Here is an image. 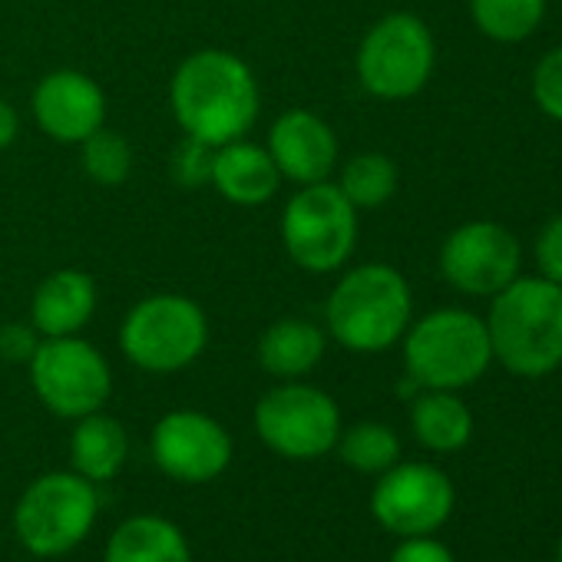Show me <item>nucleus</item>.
Returning a JSON list of instances; mask_svg holds the SVG:
<instances>
[{"label": "nucleus", "instance_id": "obj_1", "mask_svg": "<svg viewBox=\"0 0 562 562\" xmlns=\"http://www.w3.org/2000/svg\"><path fill=\"white\" fill-rule=\"evenodd\" d=\"M169 103L186 136L209 146H225L245 139L258 123L261 90L241 57L209 47L189 54L176 67Z\"/></svg>", "mask_w": 562, "mask_h": 562}, {"label": "nucleus", "instance_id": "obj_2", "mask_svg": "<svg viewBox=\"0 0 562 562\" xmlns=\"http://www.w3.org/2000/svg\"><path fill=\"white\" fill-rule=\"evenodd\" d=\"M493 361L516 378H546L562 368V289L532 274L513 278L486 315Z\"/></svg>", "mask_w": 562, "mask_h": 562}, {"label": "nucleus", "instance_id": "obj_3", "mask_svg": "<svg viewBox=\"0 0 562 562\" xmlns=\"http://www.w3.org/2000/svg\"><path fill=\"white\" fill-rule=\"evenodd\" d=\"M414 322L407 278L384 261H368L338 278L325 305V328L351 355L394 348Z\"/></svg>", "mask_w": 562, "mask_h": 562}, {"label": "nucleus", "instance_id": "obj_4", "mask_svg": "<svg viewBox=\"0 0 562 562\" xmlns=\"http://www.w3.org/2000/svg\"><path fill=\"white\" fill-rule=\"evenodd\" d=\"M401 341L407 378L420 391L470 387L493 364L486 322L463 308H440L411 322Z\"/></svg>", "mask_w": 562, "mask_h": 562}, {"label": "nucleus", "instance_id": "obj_5", "mask_svg": "<svg viewBox=\"0 0 562 562\" xmlns=\"http://www.w3.org/2000/svg\"><path fill=\"white\" fill-rule=\"evenodd\" d=\"M100 519L97 483L77 470H54L37 476L14 506V536L37 559H60L74 552Z\"/></svg>", "mask_w": 562, "mask_h": 562}, {"label": "nucleus", "instance_id": "obj_6", "mask_svg": "<svg viewBox=\"0 0 562 562\" xmlns=\"http://www.w3.org/2000/svg\"><path fill=\"white\" fill-rule=\"evenodd\" d=\"M209 348L205 312L176 292L136 302L120 325L123 358L146 374H176L202 358Z\"/></svg>", "mask_w": 562, "mask_h": 562}, {"label": "nucleus", "instance_id": "obj_7", "mask_svg": "<svg viewBox=\"0 0 562 562\" xmlns=\"http://www.w3.org/2000/svg\"><path fill=\"white\" fill-rule=\"evenodd\" d=\"M281 245L308 274L338 271L358 245V209L328 179L302 186L281 212Z\"/></svg>", "mask_w": 562, "mask_h": 562}, {"label": "nucleus", "instance_id": "obj_8", "mask_svg": "<svg viewBox=\"0 0 562 562\" xmlns=\"http://www.w3.org/2000/svg\"><path fill=\"white\" fill-rule=\"evenodd\" d=\"M258 440L285 460H318L338 447L345 430L335 397L305 381H281L255 404Z\"/></svg>", "mask_w": 562, "mask_h": 562}, {"label": "nucleus", "instance_id": "obj_9", "mask_svg": "<svg viewBox=\"0 0 562 562\" xmlns=\"http://www.w3.org/2000/svg\"><path fill=\"white\" fill-rule=\"evenodd\" d=\"M437 64V44L430 27L414 14L381 18L358 47V80L361 87L387 103L417 97Z\"/></svg>", "mask_w": 562, "mask_h": 562}, {"label": "nucleus", "instance_id": "obj_10", "mask_svg": "<svg viewBox=\"0 0 562 562\" xmlns=\"http://www.w3.org/2000/svg\"><path fill=\"white\" fill-rule=\"evenodd\" d=\"M27 368L41 404L64 420H80L103 411L113 394L110 361L80 335L44 338Z\"/></svg>", "mask_w": 562, "mask_h": 562}, {"label": "nucleus", "instance_id": "obj_11", "mask_svg": "<svg viewBox=\"0 0 562 562\" xmlns=\"http://www.w3.org/2000/svg\"><path fill=\"white\" fill-rule=\"evenodd\" d=\"M457 493L450 476L434 463H394L378 476L371 493L374 519L394 532L407 536H434L453 513Z\"/></svg>", "mask_w": 562, "mask_h": 562}, {"label": "nucleus", "instance_id": "obj_12", "mask_svg": "<svg viewBox=\"0 0 562 562\" xmlns=\"http://www.w3.org/2000/svg\"><path fill=\"white\" fill-rule=\"evenodd\" d=\"M519 241L499 222H467L440 245V274L447 285L473 299H493L513 278H519Z\"/></svg>", "mask_w": 562, "mask_h": 562}, {"label": "nucleus", "instance_id": "obj_13", "mask_svg": "<svg viewBox=\"0 0 562 562\" xmlns=\"http://www.w3.org/2000/svg\"><path fill=\"white\" fill-rule=\"evenodd\" d=\"M153 463L176 483H212L235 457L232 434L202 411H169L149 434Z\"/></svg>", "mask_w": 562, "mask_h": 562}, {"label": "nucleus", "instance_id": "obj_14", "mask_svg": "<svg viewBox=\"0 0 562 562\" xmlns=\"http://www.w3.org/2000/svg\"><path fill=\"white\" fill-rule=\"evenodd\" d=\"M37 126L60 146H80L106 126V93L80 70L47 74L31 100Z\"/></svg>", "mask_w": 562, "mask_h": 562}, {"label": "nucleus", "instance_id": "obj_15", "mask_svg": "<svg viewBox=\"0 0 562 562\" xmlns=\"http://www.w3.org/2000/svg\"><path fill=\"white\" fill-rule=\"evenodd\" d=\"M268 156L281 179L312 186L325 182L338 166V136L312 110H285L268 130Z\"/></svg>", "mask_w": 562, "mask_h": 562}, {"label": "nucleus", "instance_id": "obj_16", "mask_svg": "<svg viewBox=\"0 0 562 562\" xmlns=\"http://www.w3.org/2000/svg\"><path fill=\"white\" fill-rule=\"evenodd\" d=\"M97 315V281L80 268L50 271L34 299H31V325L41 338H70L80 335Z\"/></svg>", "mask_w": 562, "mask_h": 562}, {"label": "nucleus", "instance_id": "obj_17", "mask_svg": "<svg viewBox=\"0 0 562 562\" xmlns=\"http://www.w3.org/2000/svg\"><path fill=\"white\" fill-rule=\"evenodd\" d=\"M225 202L255 209L265 205L278 186L281 172L271 162L268 149L248 139H235L225 146H215V162H212V182H209Z\"/></svg>", "mask_w": 562, "mask_h": 562}, {"label": "nucleus", "instance_id": "obj_18", "mask_svg": "<svg viewBox=\"0 0 562 562\" xmlns=\"http://www.w3.org/2000/svg\"><path fill=\"white\" fill-rule=\"evenodd\" d=\"M328 351V331L308 318H281L268 325L255 345L258 368L274 381H302Z\"/></svg>", "mask_w": 562, "mask_h": 562}, {"label": "nucleus", "instance_id": "obj_19", "mask_svg": "<svg viewBox=\"0 0 562 562\" xmlns=\"http://www.w3.org/2000/svg\"><path fill=\"white\" fill-rule=\"evenodd\" d=\"M103 562H192V549L172 519L159 513H139L110 532Z\"/></svg>", "mask_w": 562, "mask_h": 562}, {"label": "nucleus", "instance_id": "obj_20", "mask_svg": "<svg viewBox=\"0 0 562 562\" xmlns=\"http://www.w3.org/2000/svg\"><path fill=\"white\" fill-rule=\"evenodd\" d=\"M126 460H130V434L116 417L97 411L74 420L70 470H77L90 483H106L123 473Z\"/></svg>", "mask_w": 562, "mask_h": 562}, {"label": "nucleus", "instance_id": "obj_21", "mask_svg": "<svg viewBox=\"0 0 562 562\" xmlns=\"http://www.w3.org/2000/svg\"><path fill=\"white\" fill-rule=\"evenodd\" d=\"M411 430L434 453H457L473 437V414L457 391H420L411 404Z\"/></svg>", "mask_w": 562, "mask_h": 562}, {"label": "nucleus", "instance_id": "obj_22", "mask_svg": "<svg viewBox=\"0 0 562 562\" xmlns=\"http://www.w3.org/2000/svg\"><path fill=\"white\" fill-rule=\"evenodd\" d=\"M401 186L397 162L384 153H358L345 162L338 189L355 209H381Z\"/></svg>", "mask_w": 562, "mask_h": 562}, {"label": "nucleus", "instance_id": "obj_23", "mask_svg": "<svg viewBox=\"0 0 562 562\" xmlns=\"http://www.w3.org/2000/svg\"><path fill=\"white\" fill-rule=\"evenodd\" d=\"M476 31L496 44H519L532 37L546 18V0H470Z\"/></svg>", "mask_w": 562, "mask_h": 562}, {"label": "nucleus", "instance_id": "obj_24", "mask_svg": "<svg viewBox=\"0 0 562 562\" xmlns=\"http://www.w3.org/2000/svg\"><path fill=\"white\" fill-rule=\"evenodd\" d=\"M341 460L368 476H381L384 470H391L401 460V437L394 427L381 424V420H361L348 430H341L338 447Z\"/></svg>", "mask_w": 562, "mask_h": 562}, {"label": "nucleus", "instance_id": "obj_25", "mask_svg": "<svg viewBox=\"0 0 562 562\" xmlns=\"http://www.w3.org/2000/svg\"><path fill=\"white\" fill-rule=\"evenodd\" d=\"M133 146L130 139L120 133V130H97L93 136H87L80 143V166L83 172L97 182V186H106V189H116L123 186L130 176H133Z\"/></svg>", "mask_w": 562, "mask_h": 562}, {"label": "nucleus", "instance_id": "obj_26", "mask_svg": "<svg viewBox=\"0 0 562 562\" xmlns=\"http://www.w3.org/2000/svg\"><path fill=\"white\" fill-rule=\"evenodd\" d=\"M212 162H215V146L182 136V143L172 153L169 169L179 189H205L212 182Z\"/></svg>", "mask_w": 562, "mask_h": 562}, {"label": "nucleus", "instance_id": "obj_27", "mask_svg": "<svg viewBox=\"0 0 562 562\" xmlns=\"http://www.w3.org/2000/svg\"><path fill=\"white\" fill-rule=\"evenodd\" d=\"M532 103L542 116L562 123V47L549 50L532 70Z\"/></svg>", "mask_w": 562, "mask_h": 562}, {"label": "nucleus", "instance_id": "obj_28", "mask_svg": "<svg viewBox=\"0 0 562 562\" xmlns=\"http://www.w3.org/2000/svg\"><path fill=\"white\" fill-rule=\"evenodd\" d=\"M536 268L542 278L555 281V285H562V215L549 218L539 235H536Z\"/></svg>", "mask_w": 562, "mask_h": 562}, {"label": "nucleus", "instance_id": "obj_29", "mask_svg": "<svg viewBox=\"0 0 562 562\" xmlns=\"http://www.w3.org/2000/svg\"><path fill=\"white\" fill-rule=\"evenodd\" d=\"M41 331L27 322H11L0 328V358L11 364H31V358L41 348Z\"/></svg>", "mask_w": 562, "mask_h": 562}, {"label": "nucleus", "instance_id": "obj_30", "mask_svg": "<svg viewBox=\"0 0 562 562\" xmlns=\"http://www.w3.org/2000/svg\"><path fill=\"white\" fill-rule=\"evenodd\" d=\"M387 562H457V559L434 536H407L394 546Z\"/></svg>", "mask_w": 562, "mask_h": 562}, {"label": "nucleus", "instance_id": "obj_31", "mask_svg": "<svg viewBox=\"0 0 562 562\" xmlns=\"http://www.w3.org/2000/svg\"><path fill=\"white\" fill-rule=\"evenodd\" d=\"M18 136H21V116H18V110L4 97H0V149L14 146Z\"/></svg>", "mask_w": 562, "mask_h": 562}, {"label": "nucleus", "instance_id": "obj_32", "mask_svg": "<svg viewBox=\"0 0 562 562\" xmlns=\"http://www.w3.org/2000/svg\"><path fill=\"white\" fill-rule=\"evenodd\" d=\"M559 562H562V542H559Z\"/></svg>", "mask_w": 562, "mask_h": 562}]
</instances>
